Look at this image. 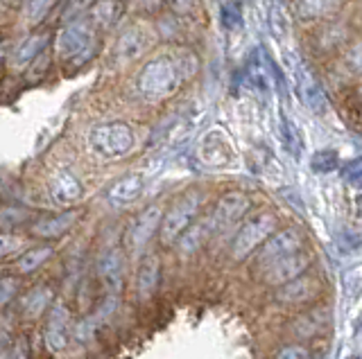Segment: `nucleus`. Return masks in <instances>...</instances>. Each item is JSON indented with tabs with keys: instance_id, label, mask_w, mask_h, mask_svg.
<instances>
[{
	"instance_id": "nucleus-17",
	"label": "nucleus",
	"mask_w": 362,
	"mask_h": 359,
	"mask_svg": "<svg viewBox=\"0 0 362 359\" xmlns=\"http://www.w3.org/2000/svg\"><path fill=\"white\" fill-rule=\"evenodd\" d=\"M158 278H161V262L156 255L143 257V262L136 272V294L141 300H150L158 287Z\"/></svg>"
},
{
	"instance_id": "nucleus-10",
	"label": "nucleus",
	"mask_w": 362,
	"mask_h": 359,
	"mask_svg": "<svg viewBox=\"0 0 362 359\" xmlns=\"http://www.w3.org/2000/svg\"><path fill=\"white\" fill-rule=\"evenodd\" d=\"M308 267H310V255L305 251H297V253L279 257V260L267 264L263 269V280L272 287H281V285L290 283L292 278L305 274V269Z\"/></svg>"
},
{
	"instance_id": "nucleus-22",
	"label": "nucleus",
	"mask_w": 362,
	"mask_h": 359,
	"mask_svg": "<svg viewBox=\"0 0 362 359\" xmlns=\"http://www.w3.org/2000/svg\"><path fill=\"white\" fill-rule=\"evenodd\" d=\"M328 321H331L328 310H324V308L313 310L308 314H301L297 319V323H294V332L299 336H317L328 328Z\"/></svg>"
},
{
	"instance_id": "nucleus-4",
	"label": "nucleus",
	"mask_w": 362,
	"mask_h": 359,
	"mask_svg": "<svg viewBox=\"0 0 362 359\" xmlns=\"http://www.w3.org/2000/svg\"><path fill=\"white\" fill-rule=\"evenodd\" d=\"M88 145L102 159H122L134 150V131L124 122H105L90 129Z\"/></svg>"
},
{
	"instance_id": "nucleus-1",
	"label": "nucleus",
	"mask_w": 362,
	"mask_h": 359,
	"mask_svg": "<svg viewBox=\"0 0 362 359\" xmlns=\"http://www.w3.org/2000/svg\"><path fill=\"white\" fill-rule=\"evenodd\" d=\"M186 77L188 73L184 71V59L175 61L173 57H156L143 66L136 88L147 99H163L177 93Z\"/></svg>"
},
{
	"instance_id": "nucleus-28",
	"label": "nucleus",
	"mask_w": 362,
	"mask_h": 359,
	"mask_svg": "<svg viewBox=\"0 0 362 359\" xmlns=\"http://www.w3.org/2000/svg\"><path fill=\"white\" fill-rule=\"evenodd\" d=\"M57 5V0H30L28 3V18L32 23H39L45 18V14Z\"/></svg>"
},
{
	"instance_id": "nucleus-23",
	"label": "nucleus",
	"mask_w": 362,
	"mask_h": 359,
	"mask_svg": "<svg viewBox=\"0 0 362 359\" xmlns=\"http://www.w3.org/2000/svg\"><path fill=\"white\" fill-rule=\"evenodd\" d=\"M120 0H98L93 7V25L95 28H111L120 18Z\"/></svg>"
},
{
	"instance_id": "nucleus-31",
	"label": "nucleus",
	"mask_w": 362,
	"mask_h": 359,
	"mask_svg": "<svg viewBox=\"0 0 362 359\" xmlns=\"http://www.w3.org/2000/svg\"><path fill=\"white\" fill-rule=\"evenodd\" d=\"M16 294H18L16 278H0V308H5L9 300H14Z\"/></svg>"
},
{
	"instance_id": "nucleus-37",
	"label": "nucleus",
	"mask_w": 362,
	"mask_h": 359,
	"mask_svg": "<svg viewBox=\"0 0 362 359\" xmlns=\"http://www.w3.org/2000/svg\"><path fill=\"white\" fill-rule=\"evenodd\" d=\"M346 359H360V357H358V355H354V357H346Z\"/></svg>"
},
{
	"instance_id": "nucleus-26",
	"label": "nucleus",
	"mask_w": 362,
	"mask_h": 359,
	"mask_svg": "<svg viewBox=\"0 0 362 359\" xmlns=\"http://www.w3.org/2000/svg\"><path fill=\"white\" fill-rule=\"evenodd\" d=\"M337 165H339V156H337L335 150H320V152H315L313 159H310V167H313V172H317V174L335 172Z\"/></svg>"
},
{
	"instance_id": "nucleus-7",
	"label": "nucleus",
	"mask_w": 362,
	"mask_h": 359,
	"mask_svg": "<svg viewBox=\"0 0 362 359\" xmlns=\"http://www.w3.org/2000/svg\"><path fill=\"white\" fill-rule=\"evenodd\" d=\"M303 246V235L297 229H283L279 233H272L269 238L256 249V262L258 267H267L279 257H286L290 253L301 251Z\"/></svg>"
},
{
	"instance_id": "nucleus-9",
	"label": "nucleus",
	"mask_w": 362,
	"mask_h": 359,
	"mask_svg": "<svg viewBox=\"0 0 362 359\" xmlns=\"http://www.w3.org/2000/svg\"><path fill=\"white\" fill-rule=\"evenodd\" d=\"M163 210L161 206H150L145 208L143 212L134 217V221L129 224L127 235H124V244L132 253H141L147 242H150L154 235L158 233V224H161Z\"/></svg>"
},
{
	"instance_id": "nucleus-13",
	"label": "nucleus",
	"mask_w": 362,
	"mask_h": 359,
	"mask_svg": "<svg viewBox=\"0 0 362 359\" xmlns=\"http://www.w3.org/2000/svg\"><path fill=\"white\" fill-rule=\"evenodd\" d=\"M322 285L317 283L315 276H297L292 278L290 283L281 285L276 291V300H281L283 305H301V303L313 300L317 294H320Z\"/></svg>"
},
{
	"instance_id": "nucleus-12",
	"label": "nucleus",
	"mask_w": 362,
	"mask_h": 359,
	"mask_svg": "<svg viewBox=\"0 0 362 359\" xmlns=\"http://www.w3.org/2000/svg\"><path fill=\"white\" fill-rule=\"evenodd\" d=\"M98 274L102 285H105L107 294L116 298L122 291V283H124V255L120 249H111L105 255L100 257L98 262Z\"/></svg>"
},
{
	"instance_id": "nucleus-19",
	"label": "nucleus",
	"mask_w": 362,
	"mask_h": 359,
	"mask_svg": "<svg viewBox=\"0 0 362 359\" xmlns=\"http://www.w3.org/2000/svg\"><path fill=\"white\" fill-rule=\"evenodd\" d=\"M52 298H54L52 287H48V285H39V287L30 289L28 294L21 298L18 308H21L23 317H25L28 321H37V319L41 317V314L50 308Z\"/></svg>"
},
{
	"instance_id": "nucleus-35",
	"label": "nucleus",
	"mask_w": 362,
	"mask_h": 359,
	"mask_svg": "<svg viewBox=\"0 0 362 359\" xmlns=\"http://www.w3.org/2000/svg\"><path fill=\"white\" fill-rule=\"evenodd\" d=\"M344 176L349 178L351 183H360V161L356 159V161H351L346 167H344Z\"/></svg>"
},
{
	"instance_id": "nucleus-21",
	"label": "nucleus",
	"mask_w": 362,
	"mask_h": 359,
	"mask_svg": "<svg viewBox=\"0 0 362 359\" xmlns=\"http://www.w3.org/2000/svg\"><path fill=\"white\" fill-rule=\"evenodd\" d=\"M211 235V226L209 221H202V224H190V226L177 238V251L181 255H190L202 249V244L206 242V238Z\"/></svg>"
},
{
	"instance_id": "nucleus-14",
	"label": "nucleus",
	"mask_w": 362,
	"mask_h": 359,
	"mask_svg": "<svg viewBox=\"0 0 362 359\" xmlns=\"http://www.w3.org/2000/svg\"><path fill=\"white\" fill-rule=\"evenodd\" d=\"M294 75H297V88H299V95L303 99V104L308 107L313 114L322 116L326 111V95L322 91L320 82H317L315 73L305 68L303 63H299L297 73H294Z\"/></svg>"
},
{
	"instance_id": "nucleus-8",
	"label": "nucleus",
	"mask_w": 362,
	"mask_h": 359,
	"mask_svg": "<svg viewBox=\"0 0 362 359\" xmlns=\"http://www.w3.org/2000/svg\"><path fill=\"white\" fill-rule=\"evenodd\" d=\"M71 334H73L71 310H68L64 303H54L50 308L48 323H45V334H43L48 353L59 355L62 351H66L68 343H71Z\"/></svg>"
},
{
	"instance_id": "nucleus-36",
	"label": "nucleus",
	"mask_w": 362,
	"mask_h": 359,
	"mask_svg": "<svg viewBox=\"0 0 362 359\" xmlns=\"http://www.w3.org/2000/svg\"><path fill=\"white\" fill-rule=\"evenodd\" d=\"M5 48H7V43H0V61H5Z\"/></svg>"
},
{
	"instance_id": "nucleus-18",
	"label": "nucleus",
	"mask_w": 362,
	"mask_h": 359,
	"mask_svg": "<svg viewBox=\"0 0 362 359\" xmlns=\"http://www.w3.org/2000/svg\"><path fill=\"white\" fill-rule=\"evenodd\" d=\"M77 221V212L75 210H66L59 212V215H52V217H43L32 226V235L43 240H54V238H62L68 231L73 229V224Z\"/></svg>"
},
{
	"instance_id": "nucleus-2",
	"label": "nucleus",
	"mask_w": 362,
	"mask_h": 359,
	"mask_svg": "<svg viewBox=\"0 0 362 359\" xmlns=\"http://www.w3.org/2000/svg\"><path fill=\"white\" fill-rule=\"evenodd\" d=\"M95 25L88 18L79 16L68 20L57 35V54L68 63V66H84L88 59H93L95 54Z\"/></svg>"
},
{
	"instance_id": "nucleus-16",
	"label": "nucleus",
	"mask_w": 362,
	"mask_h": 359,
	"mask_svg": "<svg viewBox=\"0 0 362 359\" xmlns=\"http://www.w3.org/2000/svg\"><path fill=\"white\" fill-rule=\"evenodd\" d=\"M147 46H150V35H147V30L134 25L120 35V39L116 43V57L120 61H134L147 50Z\"/></svg>"
},
{
	"instance_id": "nucleus-6",
	"label": "nucleus",
	"mask_w": 362,
	"mask_h": 359,
	"mask_svg": "<svg viewBox=\"0 0 362 359\" xmlns=\"http://www.w3.org/2000/svg\"><path fill=\"white\" fill-rule=\"evenodd\" d=\"M249 208H252V199H249L245 193H240V190L226 193L224 197L218 199V204H215L211 217L206 219L209 226H211V233L226 231V229L235 226V224L249 212Z\"/></svg>"
},
{
	"instance_id": "nucleus-33",
	"label": "nucleus",
	"mask_w": 362,
	"mask_h": 359,
	"mask_svg": "<svg viewBox=\"0 0 362 359\" xmlns=\"http://www.w3.org/2000/svg\"><path fill=\"white\" fill-rule=\"evenodd\" d=\"M165 5L173 9L175 14H188L192 5H195V0H165Z\"/></svg>"
},
{
	"instance_id": "nucleus-11",
	"label": "nucleus",
	"mask_w": 362,
	"mask_h": 359,
	"mask_svg": "<svg viewBox=\"0 0 362 359\" xmlns=\"http://www.w3.org/2000/svg\"><path fill=\"white\" fill-rule=\"evenodd\" d=\"M48 190H50L52 201H54V204H59V206H73L84 195L82 181H79V178L71 170H68V167H62V170H57L50 176Z\"/></svg>"
},
{
	"instance_id": "nucleus-3",
	"label": "nucleus",
	"mask_w": 362,
	"mask_h": 359,
	"mask_svg": "<svg viewBox=\"0 0 362 359\" xmlns=\"http://www.w3.org/2000/svg\"><path fill=\"white\" fill-rule=\"evenodd\" d=\"M204 204V197L197 190H190L184 197H179L165 215L161 217V224H158V238L165 246L175 244L177 238L181 233H184L195 217L199 215V208Z\"/></svg>"
},
{
	"instance_id": "nucleus-34",
	"label": "nucleus",
	"mask_w": 362,
	"mask_h": 359,
	"mask_svg": "<svg viewBox=\"0 0 362 359\" xmlns=\"http://www.w3.org/2000/svg\"><path fill=\"white\" fill-rule=\"evenodd\" d=\"M165 7V0H139V9L143 14H156Z\"/></svg>"
},
{
	"instance_id": "nucleus-15",
	"label": "nucleus",
	"mask_w": 362,
	"mask_h": 359,
	"mask_svg": "<svg viewBox=\"0 0 362 359\" xmlns=\"http://www.w3.org/2000/svg\"><path fill=\"white\" fill-rule=\"evenodd\" d=\"M143 190H145V176L139 172H132L127 176L118 178V181L109 188L107 199L113 208H127L143 195Z\"/></svg>"
},
{
	"instance_id": "nucleus-29",
	"label": "nucleus",
	"mask_w": 362,
	"mask_h": 359,
	"mask_svg": "<svg viewBox=\"0 0 362 359\" xmlns=\"http://www.w3.org/2000/svg\"><path fill=\"white\" fill-rule=\"evenodd\" d=\"M281 129H283V142H286V147L290 152H294V156H299V147H301V142L297 138V129H294V125H290V122L283 118L281 120Z\"/></svg>"
},
{
	"instance_id": "nucleus-20",
	"label": "nucleus",
	"mask_w": 362,
	"mask_h": 359,
	"mask_svg": "<svg viewBox=\"0 0 362 359\" xmlns=\"http://www.w3.org/2000/svg\"><path fill=\"white\" fill-rule=\"evenodd\" d=\"M344 0H297V16L301 20H322L335 16Z\"/></svg>"
},
{
	"instance_id": "nucleus-25",
	"label": "nucleus",
	"mask_w": 362,
	"mask_h": 359,
	"mask_svg": "<svg viewBox=\"0 0 362 359\" xmlns=\"http://www.w3.org/2000/svg\"><path fill=\"white\" fill-rule=\"evenodd\" d=\"M52 255V246H39V249H30L25 251L16 262V269L21 274H32L37 272L41 264H45V260Z\"/></svg>"
},
{
	"instance_id": "nucleus-32",
	"label": "nucleus",
	"mask_w": 362,
	"mask_h": 359,
	"mask_svg": "<svg viewBox=\"0 0 362 359\" xmlns=\"http://www.w3.org/2000/svg\"><path fill=\"white\" fill-rule=\"evenodd\" d=\"M276 359H310L303 346H286L276 353Z\"/></svg>"
},
{
	"instance_id": "nucleus-24",
	"label": "nucleus",
	"mask_w": 362,
	"mask_h": 359,
	"mask_svg": "<svg viewBox=\"0 0 362 359\" xmlns=\"http://www.w3.org/2000/svg\"><path fill=\"white\" fill-rule=\"evenodd\" d=\"M45 46H48V35H43V32H41V35H32V37H28L25 41L21 43V48L16 52L14 61L18 66H23V63H28L32 59H37L39 54L43 52Z\"/></svg>"
},
{
	"instance_id": "nucleus-27",
	"label": "nucleus",
	"mask_w": 362,
	"mask_h": 359,
	"mask_svg": "<svg viewBox=\"0 0 362 359\" xmlns=\"http://www.w3.org/2000/svg\"><path fill=\"white\" fill-rule=\"evenodd\" d=\"M222 23L226 30H233L243 23V12H240V3H235V0H231V3H224L222 5Z\"/></svg>"
},
{
	"instance_id": "nucleus-30",
	"label": "nucleus",
	"mask_w": 362,
	"mask_h": 359,
	"mask_svg": "<svg viewBox=\"0 0 362 359\" xmlns=\"http://www.w3.org/2000/svg\"><path fill=\"white\" fill-rule=\"evenodd\" d=\"M23 249V240L16 238V235L9 233H0V257H7L11 253H16Z\"/></svg>"
},
{
	"instance_id": "nucleus-5",
	"label": "nucleus",
	"mask_w": 362,
	"mask_h": 359,
	"mask_svg": "<svg viewBox=\"0 0 362 359\" xmlns=\"http://www.w3.org/2000/svg\"><path fill=\"white\" fill-rule=\"evenodd\" d=\"M276 229V217L272 212H258V215L249 217L240 231L235 233L231 244V257L233 260H245L252 255L260 244H263Z\"/></svg>"
}]
</instances>
